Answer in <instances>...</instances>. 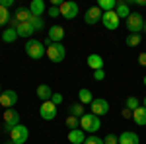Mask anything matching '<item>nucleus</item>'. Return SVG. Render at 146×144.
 Here are the masks:
<instances>
[{
    "label": "nucleus",
    "instance_id": "37",
    "mask_svg": "<svg viewBox=\"0 0 146 144\" xmlns=\"http://www.w3.org/2000/svg\"><path fill=\"white\" fill-rule=\"evenodd\" d=\"M138 64L140 66H146V53H140L138 55Z\"/></svg>",
    "mask_w": 146,
    "mask_h": 144
},
{
    "label": "nucleus",
    "instance_id": "43",
    "mask_svg": "<svg viewBox=\"0 0 146 144\" xmlns=\"http://www.w3.org/2000/svg\"><path fill=\"white\" fill-rule=\"evenodd\" d=\"M2 92H4V90H2V86H0V94H2Z\"/></svg>",
    "mask_w": 146,
    "mask_h": 144
},
{
    "label": "nucleus",
    "instance_id": "22",
    "mask_svg": "<svg viewBox=\"0 0 146 144\" xmlns=\"http://www.w3.org/2000/svg\"><path fill=\"white\" fill-rule=\"evenodd\" d=\"M18 39V31L14 27H6V31H2V41L4 43H14Z\"/></svg>",
    "mask_w": 146,
    "mask_h": 144
},
{
    "label": "nucleus",
    "instance_id": "31",
    "mask_svg": "<svg viewBox=\"0 0 146 144\" xmlns=\"http://www.w3.org/2000/svg\"><path fill=\"white\" fill-rule=\"evenodd\" d=\"M84 144H105V142H103V138H100V136H96V134H90V136H86Z\"/></svg>",
    "mask_w": 146,
    "mask_h": 144
},
{
    "label": "nucleus",
    "instance_id": "2",
    "mask_svg": "<svg viewBox=\"0 0 146 144\" xmlns=\"http://www.w3.org/2000/svg\"><path fill=\"white\" fill-rule=\"evenodd\" d=\"M25 53L29 58H33V60H39V58H43L47 55V47L41 41H37V39H29L27 43H25Z\"/></svg>",
    "mask_w": 146,
    "mask_h": 144
},
{
    "label": "nucleus",
    "instance_id": "8",
    "mask_svg": "<svg viewBox=\"0 0 146 144\" xmlns=\"http://www.w3.org/2000/svg\"><path fill=\"white\" fill-rule=\"evenodd\" d=\"M90 107H92V113H94V115L103 117V115L109 113V101L103 100V98H94V101L90 103Z\"/></svg>",
    "mask_w": 146,
    "mask_h": 144
},
{
    "label": "nucleus",
    "instance_id": "44",
    "mask_svg": "<svg viewBox=\"0 0 146 144\" xmlns=\"http://www.w3.org/2000/svg\"><path fill=\"white\" fill-rule=\"evenodd\" d=\"M144 31H146V22H144Z\"/></svg>",
    "mask_w": 146,
    "mask_h": 144
},
{
    "label": "nucleus",
    "instance_id": "16",
    "mask_svg": "<svg viewBox=\"0 0 146 144\" xmlns=\"http://www.w3.org/2000/svg\"><path fill=\"white\" fill-rule=\"evenodd\" d=\"M53 90H51V86H47V84H39L37 86V98L41 101H51V98H53Z\"/></svg>",
    "mask_w": 146,
    "mask_h": 144
},
{
    "label": "nucleus",
    "instance_id": "11",
    "mask_svg": "<svg viewBox=\"0 0 146 144\" xmlns=\"http://www.w3.org/2000/svg\"><path fill=\"white\" fill-rule=\"evenodd\" d=\"M101 18H103V12L100 10V6H92V8H88V10H86V14H84V22L88 23V25L98 23Z\"/></svg>",
    "mask_w": 146,
    "mask_h": 144
},
{
    "label": "nucleus",
    "instance_id": "18",
    "mask_svg": "<svg viewBox=\"0 0 146 144\" xmlns=\"http://www.w3.org/2000/svg\"><path fill=\"white\" fill-rule=\"evenodd\" d=\"M115 14L119 16V20L121 18H129L131 16V8H129V2H125V0H117V6H115Z\"/></svg>",
    "mask_w": 146,
    "mask_h": 144
},
{
    "label": "nucleus",
    "instance_id": "38",
    "mask_svg": "<svg viewBox=\"0 0 146 144\" xmlns=\"http://www.w3.org/2000/svg\"><path fill=\"white\" fill-rule=\"evenodd\" d=\"M12 4H14V0H0V6H4V8H10Z\"/></svg>",
    "mask_w": 146,
    "mask_h": 144
},
{
    "label": "nucleus",
    "instance_id": "33",
    "mask_svg": "<svg viewBox=\"0 0 146 144\" xmlns=\"http://www.w3.org/2000/svg\"><path fill=\"white\" fill-rule=\"evenodd\" d=\"M103 142L105 144H119V136H117V134H107V136L103 138Z\"/></svg>",
    "mask_w": 146,
    "mask_h": 144
},
{
    "label": "nucleus",
    "instance_id": "26",
    "mask_svg": "<svg viewBox=\"0 0 146 144\" xmlns=\"http://www.w3.org/2000/svg\"><path fill=\"white\" fill-rule=\"evenodd\" d=\"M125 41H127V45H129V47H138V45H140V41H142V35H140V33H129Z\"/></svg>",
    "mask_w": 146,
    "mask_h": 144
},
{
    "label": "nucleus",
    "instance_id": "19",
    "mask_svg": "<svg viewBox=\"0 0 146 144\" xmlns=\"http://www.w3.org/2000/svg\"><path fill=\"white\" fill-rule=\"evenodd\" d=\"M62 37H64V27H62V25H53V27L49 29V39H51L53 43H60Z\"/></svg>",
    "mask_w": 146,
    "mask_h": 144
},
{
    "label": "nucleus",
    "instance_id": "5",
    "mask_svg": "<svg viewBox=\"0 0 146 144\" xmlns=\"http://www.w3.org/2000/svg\"><path fill=\"white\" fill-rule=\"evenodd\" d=\"M47 56L53 60V62H62L64 56H66V49L62 43H53L47 47Z\"/></svg>",
    "mask_w": 146,
    "mask_h": 144
},
{
    "label": "nucleus",
    "instance_id": "10",
    "mask_svg": "<svg viewBox=\"0 0 146 144\" xmlns=\"http://www.w3.org/2000/svg\"><path fill=\"white\" fill-rule=\"evenodd\" d=\"M39 115H41L45 121H53L56 117V105L53 101H43L41 107H39Z\"/></svg>",
    "mask_w": 146,
    "mask_h": 144
},
{
    "label": "nucleus",
    "instance_id": "35",
    "mask_svg": "<svg viewBox=\"0 0 146 144\" xmlns=\"http://www.w3.org/2000/svg\"><path fill=\"white\" fill-rule=\"evenodd\" d=\"M103 78H105V72H103V70H96V72H94V80H96V82H101Z\"/></svg>",
    "mask_w": 146,
    "mask_h": 144
},
{
    "label": "nucleus",
    "instance_id": "21",
    "mask_svg": "<svg viewBox=\"0 0 146 144\" xmlns=\"http://www.w3.org/2000/svg\"><path fill=\"white\" fill-rule=\"evenodd\" d=\"M29 12H31V16L41 18V14L45 12V2H43V0H33V2L29 4Z\"/></svg>",
    "mask_w": 146,
    "mask_h": 144
},
{
    "label": "nucleus",
    "instance_id": "9",
    "mask_svg": "<svg viewBox=\"0 0 146 144\" xmlns=\"http://www.w3.org/2000/svg\"><path fill=\"white\" fill-rule=\"evenodd\" d=\"M16 103H18V94H16L14 90H4V92L0 94V107L10 109Z\"/></svg>",
    "mask_w": 146,
    "mask_h": 144
},
{
    "label": "nucleus",
    "instance_id": "20",
    "mask_svg": "<svg viewBox=\"0 0 146 144\" xmlns=\"http://www.w3.org/2000/svg\"><path fill=\"white\" fill-rule=\"evenodd\" d=\"M68 140L70 144H84L86 140V134L82 129H74V131H68Z\"/></svg>",
    "mask_w": 146,
    "mask_h": 144
},
{
    "label": "nucleus",
    "instance_id": "14",
    "mask_svg": "<svg viewBox=\"0 0 146 144\" xmlns=\"http://www.w3.org/2000/svg\"><path fill=\"white\" fill-rule=\"evenodd\" d=\"M138 142H140V138L133 131H125L119 134V144H138Z\"/></svg>",
    "mask_w": 146,
    "mask_h": 144
},
{
    "label": "nucleus",
    "instance_id": "27",
    "mask_svg": "<svg viewBox=\"0 0 146 144\" xmlns=\"http://www.w3.org/2000/svg\"><path fill=\"white\" fill-rule=\"evenodd\" d=\"M70 115H74V117H84V115H86V113H84V105H82V103H72V105H70Z\"/></svg>",
    "mask_w": 146,
    "mask_h": 144
},
{
    "label": "nucleus",
    "instance_id": "32",
    "mask_svg": "<svg viewBox=\"0 0 146 144\" xmlns=\"http://www.w3.org/2000/svg\"><path fill=\"white\" fill-rule=\"evenodd\" d=\"M125 107H127V109H131V111H135L136 107H138V100H136V98H127Z\"/></svg>",
    "mask_w": 146,
    "mask_h": 144
},
{
    "label": "nucleus",
    "instance_id": "15",
    "mask_svg": "<svg viewBox=\"0 0 146 144\" xmlns=\"http://www.w3.org/2000/svg\"><path fill=\"white\" fill-rule=\"evenodd\" d=\"M88 66L96 72V70H103V58H101V55H98V53H92L90 56H88Z\"/></svg>",
    "mask_w": 146,
    "mask_h": 144
},
{
    "label": "nucleus",
    "instance_id": "3",
    "mask_svg": "<svg viewBox=\"0 0 146 144\" xmlns=\"http://www.w3.org/2000/svg\"><path fill=\"white\" fill-rule=\"evenodd\" d=\"M127 29L131 33H140L144 31V18L140 12H131V16L127 18Z\"/></svg>",
    "mask_w": 146,
    "mask_h": 144
},
{
    "label": "nucleus",
    "instance_id": "24",
    "mask_svg": "<svg viewBox=\"0 0 146 144\" xmlns=\"http://www.w3.org/2000/svg\"><path fill=\"white\" fill-rule=\"evenodd\" d=\"M78 100H80V103H82V105H86V103H92V101H94V96H92L90 90L82 88L78 92Z\"/></svg>",
    "mask_w": 146,
    "mask_h": 144
},
{
    "label": "nucleus",
    "instance_id": "45",
    "mask_svg": "<svg viewBox=\"0 0 146 144\" xmlns=\"http://www.w3.org/2000/svg\"><path fill=\"white\" fill-rule=\"evenodd\" d=\"M8 144H14V142H8Z\"/></svg>",
    "mask_w": 146,
    "mask_h": 144
},
{
    "label": "nucleus",
    "instance_id": "36",
    "mask_svg": "<svg viewBox=\"0 0 146 144\" xmlns=\"http://www.w3.org/2000/svg\"><path fill=\"white\" fill-rule=\"evenodd\" d=\"M51 101H53L55 105H60V103H62V96H60V94H53V98H51Z\"/></svg>",
    "mask_w": 146,
    "mask_h": 144
},
{
    "label": "nucleus",
    "instance_id": "30",
    "mask_svg": "<svg viewBox=\"0 0 146 144\" xmlns=\"http://www.w3.org/2000/svg\"><path fill=\"white\" fill-rule=\"evenodd\" d=\"M29 23L35 27V31H37V29H43V25H45V23H43V18H37V16H31V18H29Z\"/></svg>",
    "mask_w": 146,
    "mask_h": 144
},
{
    "label": "nucleus",
    "instance_id": "29",
    "mask_svg": "<svg viewBox=\"0 0 146 144\" xmlns=\"http://www.w3.org/2000/svg\"><path fill=\"white\" fill-rule=\"evenodd\" d=\"M66 127L70 129V131L78 129V127H80V119H78V117H74V115H68V117H66Z\"/></svg>",
    "mask_w": 146,
    "mask_h": 144
},
{
    "label": "nucleus",
    "instance_id": "40",
    "mask_svg": "<svg viewBox=\"0 0 146 144\" xmlns=\"http://www.w3.org/2000/svg\"><path fill=\"white\" fill-rule=\"evenodd\" d=\"M136 4H140V6H146V0H136Z\"/></svg>",
    "mask_w": 146,
    "mask_h": 144
},
{
    "label": "nucleus",
    "instance_id": "25",
    "mask_svg": "<svg viewBox=\"0 0 146 144\" xmlns=\"http://www.w3.org/2000/svg\"><path fill=\"white\" fill-rule=\"evenodd\" d=\"M98 6H100L101 12H113L115 6H117V0H100Z\"/></svg>",
    "mask_w": 146,
    "mask_h": 144
},
{
    "label": "nucleus",
    "instance_id": "34",
    "mask_svg": "<svg viewBox=\"0 0 146 144\" xmlns=\"http://www.w3.org/2000/svg\"><path fill=\"white\" fill-rule=\"evenodd\" d=\"M47 14H49V18H58L60 16V10H58V6H53L51 4V8L47 10Z\"/></svg>",
    "mask_w": 146,
    "mask_h": 144
},
{
    "label": "nucleus",
    "instance_id": "12",
    "mask_svg": "<svg viewBox=\"0 0 146 144\" xmlns=\"http://www.w3.org/2000/svg\"><path fill=\"white\" fill-rule=\"evenodd\" d=\"M101 23H103L107 29H117V27H119V23H121V20H119V16L115 14V10H113V12H103Z\"/></svg>",
    "mask_w": 146,
    "mask_h": 144
},
{
    "label": "nucleus",
    "instance_id": "39",
    "mask_svg": "<svg viewBox=\"0 0 146 144\" xmlns=\"http://www.w3.org/2000/svg\"><path fill=\"white\" fill-rule=\"evenodd\" d=\"M123 117H125V119H129V117H133V113H131V109H123Z\"/></svg>",
    "mask_w": 146,
    "mask_h": 144
},
{
    "label": "nucleus",
    "instance_id": "28",
    "mask_svg": "<svg viewBox=\"0 0 146 144\" xmlns=\"http://www.w3.org/2000/svg\"><path fill=\"white\" fill-rule=\"evenodd\" d=\"M10 12H8V8H4V6H0V27L2 25H6V23L10 22Z\"/></svg>",
    "mask_w": 146,
    "mask_h": 144
},
{
    "label": "nucleus",
    "instance_id": "6",
    "mask_svg": "<svg viewBox=\"0 0 146 144\" xmlns=\"http://www.w3.org/2000/svg\"><path fill=\"white\" fill-rule=\"evenodd\" d=\"M58 10H60V16H62V18H66V20H74V18L78 16V4L72 2V0H64V2H60Z\"/></svg>",
    "mask_w": 146,
    "mask_h": 144
},
{
    "label": "nucleus",
    "instance_id": "13",
    "mask_svg": "<svg viewBox=\"0 0 146 144\" xmlns=\"http://www.w3.org/2000/svg\"><path fill=\"white\" fill-rule=\"evenodd\" d=\"M133 121H135L138 127H146V107L144 105H138V107L133 111Z\"/></svg>",
    "mask_w": 146,
    "mask_h": 144
},
{
    "label": "nucleus",
    "instance_id": "23",
    "mask_svg": "<svg viewBox=\"0 0 146 144\" xmlns=\"http://www.w3.org/2000/svg\"><path fill=\"white\" fill-rule=\"evenodd\" d=\"M14 18L18 20V22H29V18H31V12H29V8H18V12L14 14Z\"/></svg>",
    "mask_w": 146,
    "mask_h": 144
},
{
    "label": "nucleus",
    "instance_id": "4",
    "mask_svg": "<svg viewBox=\"0 0 146 144\" xmlns=\"http://www.w3.org/2000/svg\"><path fill=\"white\" fill-rule=\"evenodd\" d=\"M8 134H10V142H14V144H23V142H27L29 131H27V127H25V125H16V127H14Z\"/></svg>",
    "mask_w": 146,
    "mask_h": 144
},
{
    "label": "nucleus",
    "instance_id": "17",
    "mask_svg": "<svg viewBox=\"0 0 146 144\" xmlns=\"http://www.w3.org/2000/svg\"><path fill=\"white\" fill-rule=\"evenodd\" d=\"M16 31H18V37H31L35 33V27L29 22H22L16 27Z\"/></svg>",
    "mask_w": 146,
    "mask_h": 144
},
{
    "label": "nucleus",
    "instance_id": "1",
    "mask_svg": "<svg viewBox=\"0 0 146 144\" xmlns=\"http://www.w3.org/2000/svg\"><path fill=\"white\" fill-rule=\"evenodd\" d=\"M100 127H101V121H100V117L98 115H94V113H86L84 117H80V129L84 131V133H98L100 131Z\"/></svg>",
    "mask_w": 146,
    "mask_h": 144
},
{
    "label": "nucleus",
    "instance_id": "41",
    "mask_svg": "<svg viewBox=\"0 0 146 144\" xmlns=\"http://www.w3.org/2000/svg\"><path fill=\"white\" fill-rule=\"evenodd\" d=\"M142 84H144V86H146V76H144V78H142Z\"/></svg>",
    "mask_w": 146,
    "mask_h": 144
},
{
    "label": "nucleus",
    "instance_id": "7",
    "mask_svg": "<svg viewBox=\"0 0 146 144\" xmlns=\"http://www.w3.org/2000/svg\"><path fill=\"white\" fill-rule=\"evenodd\" d=\"M16 125H20V113L16 109H6L4 111V133H10Z\"/></svg>",
    "mask_w": 146,
    "mask_h": 144
},
{
    "label": "nucleus",
    "instance_id": "42",
    "mask_svg": "<svg viewBox=\"0 0 146 144\" xmlns=\"http://www.w3.org/2000/svg\"><path fill=\"white\" fill-rule=\"evenodd\" d=\"M144 107H146V96H144Z\"/></svg>",
    "mask_w": 146,
    "mask_h": 144
}]
</instances>
